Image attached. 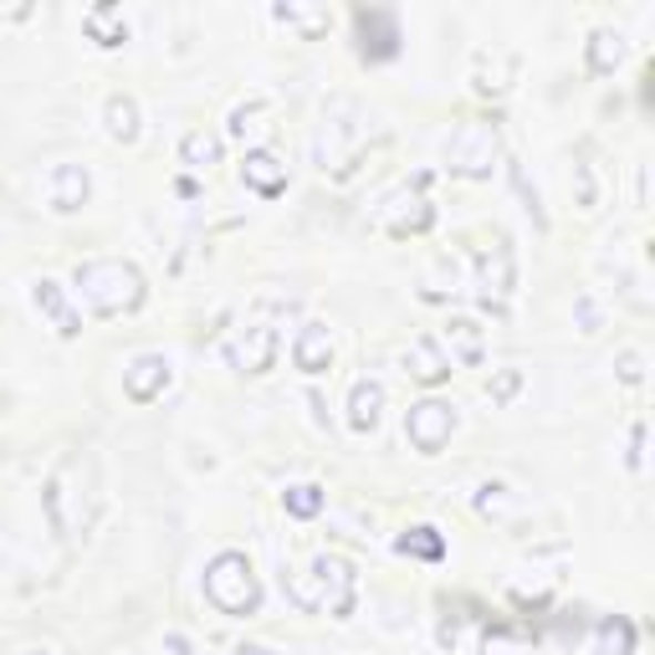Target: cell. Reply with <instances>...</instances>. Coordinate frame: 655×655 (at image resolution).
<instances>
[{
  "label": "cell",
  "instance_id": "1",
  "mask_svg": "<svg viewBox=\"0 0 655 655\" xmlns=\"http://www.w3.org/2000/svg\"><path fill=\"white\" fill-rule=\"evenodd\" d=\"M78 282L82 303L98 313V318H123V313H139L144 308V272L134 262H123V256H93V262H78L72 272Z\"/></svg>",
  "mask_w": 655,
  "mask_h": 655
},
{
  "label": "cell",
  "instance_id": "2",
  "mask_svg": "<svg viewBox=\"0 0 655 655\" xmlns=\"http://www.w3.org/2000/svg\"><path fill=\"white\" fill-rule=\"evenodd\" d=\"M282 589H287V600H293L297 610L344 620L348 610H354V594H359V574H354V563L318 553V559L308 563V574H287Z\"/></svg>",
  "mask_w": 655,
  "mask_h": 655
},
{
  "label": "cell",
  "instance_id": "3",
  "mask_svg": "<svg viewBox=\"0 0 655 655\" xmlns=\"http://www.w3.org/2000/svg\"><path fill=\"white\" fill-rule=\"evenodd\" d=\"M205 600L231 620H246L262 610V584H256V569L246 553L226 549L205 563Z\"/></svg>",
  "mask_w": 655,
  "mask_h": 655
},
{
  "label": "cell",
  "instance_id": "4",
  "mask_svg": "<svg viewBox=\"0 0 655 655\" xmlns=\"http://www.w3.org/2000/svg\"><path fill=\"white\" fill-rule=\"evenodd\" d=\"M492 160H497V123L467 119L446 144V170L461 174V180H487Z\"/></svg>",
  "mask_w": 655,
  "mask_h": 655
},
{
  "label": "cell",
  "instance_id": "5",
  "mask_svg": "<svg viewBox=\"0 0 655 655\" xmlns=\"http://www.w3.org/2000/svg\"><path fill=\"white\" fill-rule=\"evenodd\" d=\"M221 354H226V364L231 369H242V375H267L272 359H277V328L252 318L246 328H236V334L221 344Z\"/></svg>",
  "mask_w": 655,
  "mask_h": 655
},
{
  "label": "cell",
  "instance_id": "6",
  "mask_svg": "<svg viewBox=\"0 0 655 655\" xmlns=\"http://www.w3.org/2000/svg\"><path fill=\"white\" fill-rule=\"evenodd\" d=\"M405 436H410V446L420 456H441L446 441L456 436V410L446 400H420L410 405V415H405Z\"/></svg>",
  "mask_w": 655,
  "mask_h": 655
},
{
  "label": "cell",
  "instance_id": "7",
  "mask_svg": "<svg viewBox=\"0 0 655 655\" xmlns=\"http://www.w3.org/2000/svg\"><path fill=\"white\" fill-rule=\"evenodd\" d=\"M354 31H359L364 62L400 57V21H395V11H385V6H359V11H354Z\"/></svg>",
  "mask_w": 655,
  "mask_h": 655
},
{
  "label": "cell",
  "instance_id": "8",
  "mask_svg": "<svg viewBox=\"0 0 655 655\" xmlns=\"http://www.w3.org/2000/svg\"><path fill=\"white\" fill-rule=\"evenodd\" d=\"M41 195H47V211L52 215H78L82 205H88V195H93V180H88V164H52L47 170V180H41Z\"/></svg>",
  "mask_w": 655,
  "mask_h": 655
},
{
  "label": "cell",
  "instance_id": "9",
  "mask_svg": "<svg viewBox=\"0 0 655 655\" xmlns=\"http://www.w3.org/2000/svg\"><path fill=\"white\" fill-rule=\"evenodd\" d=\"M375 221L389 231V236H420V231H430V221H436V211H430L426 195H415L410 185L389 190L385 205L375 211Z\"/></svg>",
  "mask_w": 655,
  "mask_h": 655
},
{
  "label": "cell",
  "instance_id": "10",
  "mask_svg": "<svg viewBox=\"0 0 655 655\" xmlns=\"http://www.w3.org/2000/svg\"><path fill=\"white\" fill-rule=\"evenodd\" d=\"M512 282H518V267H512V246L497 242L492 252L477 256V297H482L487 308H492V303H497V308L508 303Z\"/></svg>",
  "mask_w": 655,
  "mask_h": 655
},
{
  "label": "cell",
  "instance_id": "11",
  "mask_svg": "<svg viewBox=\"0 0 655 655\" xmlns=\"http://www.w3.org/2000/svg\"><path fill=\"white\" fill-rule=\"evenodd\" d=\"M31 308H37L47 323H52L62 338H78V334H82V313L68 303V287H57L52 277L31 282Z\"/></svg>",
  "mask_w": 655,
  "mask_h": 655
},
{
  "label": "cell",
  "instance_id": "12",
  "mask_svg": "<svg viewBox=\"0 0 655 655\" xmlns=\"http://www.w3.org/2000/svg\"><path fill=\"white\" fill-rule=\"evenodd\" d=\"M170 389V359L164 354H139L129 369H123V395L134 405H149L154 395Z\"/></svg>",
  "mask_w": 655,
  "mask_h": 655
},
{
  "label": "cell",
  "instance_id": "13",
  "mask_svg": "<svg viewBox=\"0 0 655 655\" xmlns=\"http://www.w3.org/2000/svg\"><path fill=\"white\" fill-rule=\"evenodd\" d=\"M293 364L303 375H323V369H334V334H328V323H303L293 338Z\"/></svg>",
  "mask_w": 655,
  "mask_h": 655
},
{
  "label": "cell",
  "instance_id": "14",
  "mask_svg": "<svg viewBox=\"0 0 655 655\" xmlns=\"http://www.w3.org/2000/svg\"><path fill=\"white\" fill-rule=\"evenodd\" d=\"M441 348H446V359H451V369H456V364H482V354H487L482 323L451 318V323H446V334H441Z\"/></svg>",
  "mask_w": 655,
  "mask_h": 655
},
{
  "label": "cell",
  "instance_id": "15",
  "mask_svg": "<svg viewBox=\"0 0 655 655\" xmlns=\"http://www.w3.org/2000/svg\"><path fill=\"white\" fill-rule=\"evenodd\" d=\"M405 375L420 379V385H441V379L451 375V359H446L441 338H415V344L405 348Z\"/></svg>",
  "mask_w": 655,
  "mask_h": 655
},
{
  "label": "cell",
  "instance_id": "16",
  "mask_svg": "<svg viewBox=\"0 0 655 655\" xmlns=\"http://www.w3.org/2000/svg\"><path fill=\"white\" fill-rule=\"evenodd\" d=\"M379 410H385V385L379 379H354V389H348V430L369 436L379 426Z\"/></svg>",
  "mask_w": 655,
  "mask_h": 655
},
{
  "label": "cell",
  "instance_id": "17",
  "mask_svg": "<svg viewBox=\"0 0 655 655\" xmlns=\"http://www.w3.org/2000/svg\"><path fill=\"white\" fill-rule=\"evenodd\" d=\"M242 180L256 190V195H267V201H277L282 190H287V170H282V164L272 160L267 149H252V154H246Z\"/></svg>",
  "mask_w": 655,
  "mask_h": 655
},
{
  "label": "cell",
  "instance_id": "18",
  "mask_svg": "<svg viewBox=\"0 0 655 655\" xmlns=\"http://www.w3.org/2000/svg\"><path fill=\"white\" fill-rule=\"evenodd\" d=\"M103 123H108V139H113V144H134L139 139V103L129 93H108Z\"/></svg>",
  "mask_w": 655,
  "mask_h": 655
},
{
  "label": "cell",
  "instance_id": "19",
  "mask_svg": "<svg viewBox=\"0 0 655 655\" xmlns=\"http://www.w3.org/2000/svg\"><path fill=\"white\" fill-rule=\"evenodd\" d=\"M82 31H88L98 47H123V41H129V21H123V11L119 6H108V0L82 16Z\"/></svg>",
  "mask_w": 655,
  "mask_h": 655
},
{
  "label": "cell",
  "instance_id": "20",
  "mask_svg": "<svg viewBox=\"0 0 655 655\" xmlns=\"http://www.w3.org/2000/svg\"><path fill=\"white\" fill-rule=\"evenodd\" d=\"M272 16H277L282 27H293L303 41H313V37H323V31L334 27V16L323 11V6H272Z\"/></svg>",
  "mask_w": 655,
  "mask_h": 655
},
{
  "label": "cell",
  "instance_id": "21",
  "mask_svg": "<svg viewBox=\"0 0 655 655\" xmlns=\"http://www.w3.org/2000/svg\"><path fill=\"white\" fill-rule=\"evenodd\" d=\"M620 57H625V37H620V31H594V37H589L584 62H589V72H594V78L615 72V68H620Z\"/></svg>",
  "mask_w": 655,
  "mask_h": 655
},
{
  "label": "cell",
  "instance_id": "22",
  "mask_svg": "<svg viewBox=\"0 0 655 655\" xmlns=\"http://www.w3.org/2000/svg\"><path fill=\"white\" fill-rule=\"evenodd\" d=\"M180 160H185L190 170H211V164L221 160V139L195 129V134H185V144H180Z\"/></svg>",
  "mask_w": 655,
  "mask_h": 655
},
{
  "label": "cell",
  "instance_id": "23",
  "mask_svg": "<svg viewBox=\"0 0 655 655\" xmlns=\"http://www.w3.org/2000/svg\"><path fill=\"white\" fill-rule=\"evenodd\" d=\"M400 553H410V559H426V563H436V559H446V538L436 533V528H410V533L400 538Z\"/></svg>",
  "mask_w": 655,
  "mask_h": 655
},
{
  "label": "cell",
  "instance_id": "24",
  "mask_svg": "<svg viewBox=\"0 0 655 655\" xmlns=\"http://www.w3.org/2000/svg\"><path fill=\"white\" fill-rule=\"evenodd\" d=\"M600 655H635V625L625 615L600 625Z\"/></svg>",
  "mask_w": 655,
  "mask_h": 655
},
{
  "label": "cell",
  "instance_id": "25",
  "mask_svg": "<svg viewBox=\"0 0 655 655\" xmlns=\"http://www.w3.org/2000/svg\"><path fill=\"white\" fill-rule=\"evenodd\" d=\"M282 508L293 512V518H318L323 512V487H313V482L287 487V492H282Z\"/></svg>",
  "mask_w": 655,
  "mask_h": 655
},
{
  "label": "cell",
  "instance_id": "26",
  "mask_svg": "<svg viewBox=\"0 0 655 655\" xmlns=\"http://www.w3.org/2000/svg\"><path fill=\"white\" fill-rule=\"evenodd\" d=\"M574 174H579V205H584V211H594V205H600V190H594V164L579 160Z\"/></svg>",
  "mask_w": 655,
  "mask_h": 655
},
{
  "label": "cell",
  "instance_id": "27",
  "mask_svg": "<svg viewBox=\"0 0 655 655\" xmlns=\"http://www.w3.org/2000/svg\"><path fill=\"white\" fill-rule=\"evenodd\" d=\"M518 385H522V375H518V369H502L497 379H487V395H492L497 405H508L512 395H518Z\"/></svg>",
  "mask_w": 655,
  "mask_h": 655
},
{
  "label": "cell",
  "instance_id": "28",
  "mask_svg": "<svg viewBox=\"0 0 655 655\" xmlns=\"http://www.w3.org/2000/svg\"><path fill=\"white\" fill-rule=\"evenodd\" d=\"M620 379H625V385H641L645 379V354L641 348H625V354H620Z\"/></svg>",
  "mask_w": 655,
  "mask_h": 655
},
{
  "label": "cell",
  "instance_id": "29",
  "mask_svg": "<svg viewBox=\"0 0 655 655\" xmlns=\"http://www.w3.org/2000/svg\"><path fill=\"white\" fill-rule=\"evenodd\" d=\"M482 655H522V645L512 641V635H502V630H497V635H487V651Z\"/></svg>",
  "mask_w": 655,
  "mask_h": 655
},
{
  "label": "cell",
  "instance_id": "30",
  "mask_svg": "<svg viewBox=\"0 0 655 655\" xmlns=\"http://www.w3.org/2000/svg\"><path fill=\"white\" fill-rule=\"evenodd\" d=\"M630 467L645 471V426H635V441H630Z\"/></svg>",
  "mask_w": 655,
  "mask_h": 655
},
{
  "label": "cell",
  "instance_id": "31",
  "mask_svg": "<svg viewBox=\"0 0 655 655\" xmlns=\"http://www.w3.org/2000/svg\"><path fill=\"white\" fill-rule=\"evenodd\" d=\"M31 6H16V11H0V21H27Z\"/></svg>",
  "mask_w": 655,
  "mask_h": 655
},
{
  "label": "cell",
  "instance_id": "32",
  "mask_svg": "<svg viewBox=\"0 0 655 655\" xmlns=\"http://www.w3.org/2000/svg\"><path fill=\"white\" fill-rule=\"evenodd\" d=\"M236 655H272V651H267V645H242Z\"/></svg>",
  "mask_w": 655,
  "mask_h": 655
},
{
  "label": "cell",
  "instance_id": "33",
  "mask_svg": "<svg viewBox=\"0 0 655 655\" xmlns=\"http://www.w3.org/2000/svg\"><path fill=\"white\" fill-rule=\"evenodd\" d=\"M27 655H47V651H27Z\"/></svg>",
  "mask_w": 655,
  "mask_h": 655
}]
</instances>
